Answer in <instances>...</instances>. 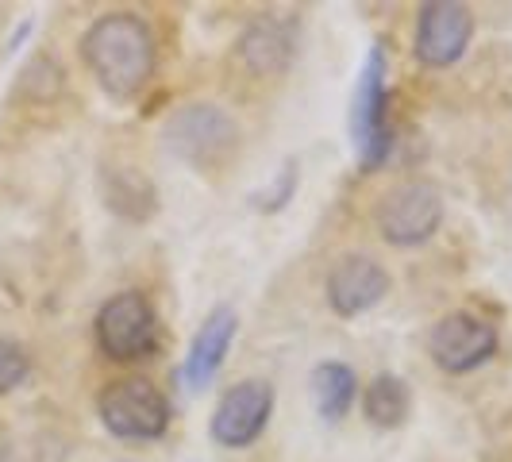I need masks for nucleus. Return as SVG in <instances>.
Listing matches in <instances>:
<instances>
[{
  "mask_svg": "<svg viewBox=\"0 0 512 462\" xmlns=\"http://www.w3.org/2000/svg\"><path fill=\"white\" fill-rule=\"evenodd\" d=\"M104 193H108V208H116L128 220H151L154 208H158V193H154L151 178L135 166H108Z\"/></svg>",
  "mask_w": 512,
  "mask_h": 462,
  "instance_id": "nucleus-13",
  "label": "nucleus"
},
{
  "mask_svg": "<svg viewBox=\"0 0 512 462\" xmlns=\"http://www.w3.org/2000/svg\"><path fill=\"white\" fill-rule=\"evenodd\" d=\"M359 397V374L347 362H320L312 370V401L324 420H343Z\"/></svg>",
  "mask_w": 512,
  "mask_h": 462,
  "instance_id": "nucleus-14",
  "label": "nucleus"
},
{
  "mask_svg": "<svg viewBox=\"0 0 512 462\" xmlns=\"http://www.w3.org/2000/svg\"><path fill=\"white\" fill-rule=\"evenodd\" d=\"M293 27L285 20H274V16H262L247 27L235 43V54H239V66L251 77H278L289 70L293 62Z\"/></svg>",
  "mask_w": 512,
  "mask_h": 462,
  "instance_id": "nucleus-12",
  "label": "nucleus"
},
{
  "mask_svg": "<svg viewBox=\"0 0 512 462\" xmlns=\"http://www.w3.org/2000/svg\"><path fill=\"white\" fill-rule=\"evenodd\" d=\"M385 77H389V70H385L382 47H370L359 70V81H355V97H351V143H355L362 170H382L389 147H393V135L385 124V104H389Z\"/></svg>",
  "mask_w": 512,
  "mask_h": 462,
  "instance_id": "nucleus-4",
  "label": "nucleus"
},
{
  "mask_svg": "<svg viewBox=\"0 0 512 462\" xmlns=\"http://www.w3.org/2000/svg\"><path fill=\"white\" fill-rule=\"evenodd\" d=\"M97 412L116 439H158L170 428V401L147 378H120L104 385Z\"/></svg>",
  "mask_w": 512,
  "mask_h": 462,
  "instance_id": "nucleus-5",
  "label": "nucleus"
},
{
  "mask_svg": "<svg viewBox=\"0 0 512 462\" xmlns=\"http://www.w3.org/2000/svg\"><path fill=\"white\" fill-rule=\"evenodd\" d=\"M81 62L89 66V74L97 77L108 97L131 101L154 77L158 47L151 27L135 12H104L81 35Z\"/></svg>",
  "mask_w": 512,
  "mask_h": 462,
  "instance_id": "nucleus-1",
  "label": "nucleus"
},
{
  "mask_svg": "<svg viewBox=\"0 0 512 462\" xmlns=\"http://www.w3.org/2000/svg\"><path fill=\"white\" fill-rule=\"evenodd\" d=\"M474 39V12L459 0H428L416 12V58L432 70L455 66Z\"/></svg>",
  "mask_w": 512,
  "mask_h": 462,
  "instance_id": "nucleus-9",
  "label": "nucleus"
},
{
  "mask_svg": "<svg viewBox=\"0 0 512 462\" xmlns=\"http://www.w3.org/2000/svg\"><path fill=\"white\" fill-rule=\"evenodd\" d=\"M235 328H239V316H235V308L220 305L212 308L205 316V324L197 328L193 335V343H189V355H185V370H181V378L189 389H205L212 378H216V370L224 366L231 351V339H235Z\"/></svg>",
  "mask_w": 512,
  "mask_h": 462,
  "instance_id": "nucleus-11",
  "label": "nucleus"
},
{
  "mask_svg": "<svg viewBox=\"0 0 512 462\" xmlns=\"http://www.w3.org/2000/svg\"><path fill=\"white\" fill-rule=\"evenodd\" d=\"M270 412H274V385L262 382V378H243L220 397L208 428H212V439L220 447L239 451V447H251L266 432Z\"/></svg>",
  "mask_w": 512,
  "mask_h": 462,
  "instance_id": "nucleus-8",
  "label": "nucleus"
},
{
  "mask_svg": "<svg viewBox=\"0 0 512 462\" xmlns=\"http://www.w3.org/2000/svg\"><path fill=\"white\" fill-rule=\"evenodd\" d=\"M97 347L116 362H139L158 347V316L143 293H116L97 312Z\"/></svg>",
  "mask_w": 512,
  "mask_h": 462,
  "instance_id": "nucleus-6",
  "label": "nucleus"
},
{
  "mask_svg": "<svg viewBox=\"0 0 512 462\" xmlns=\"http://www.w3.org/2000/svg\"><path fill=\"white\" fill-rule=\"evenodd\" d=\"M27 370H31V359H27L24 347H20L16 339H4V335H0V397L12 393L16 385L24 382Z\"/></svg>",
  "mask_w": 512,
  "mask_h": 462,
  "instance_id": "nucleus-16",
  "label": "nucleus"
},
{
  "mask_svg": "<svg viewBox=\"0 0 512 462\" xmlns=\"http://www.w3.org/2000/svg\"><path fill=\"white\" fill-rule=\"evenodd\" d=\"M412 393L397 374H378L362 393V412L374 428H401L409 420Z\"/></svg>",
  "mask_w": 512,
  "mask_h": 462,
  "instance_id": "nucleus-15",
  "label": "nucleus"
},
{
  "mask_svg": "<svg viewBox=\"0 0 512 462\" xmlns=\"http://www.w3.org/2000/svg\"><path fill=\"white\" fill-rule=\"evenodd\" d=\"M428 355L447 374H470L497 355V328L478 312H447L428 335Z\"/></svg>",
  "mask_w": 512,
  "mask_h": 462,
  "instance_id": "nucleus-7",
  "label": "nucleus"
},
{
  "mask_svg": "<svg viewBox=\"0 0 512 462\" xmlns=\"http://www.w3.org/2000/svg\"><path fill=\"white\" fill-rule=\"evenodd\" d=\"M374 224L393 247H420L443 224V193L432 181H397L374 205Z\"/></svg>",
  "mask_w": 512,
  "mask_h": 462,
  "instance_id": "nucleus-3",
  "label": "nucleus"
},
{
  "mask_svg": "<svg viewBox=\"0 0 512 462\" xmlns=\"http://www.w3.org/2000/svg\"><path fill=\"white\" fill-rule=\"evenodd\" d=\"M166 147L197 170H216L239 147V124L220 104H185L166 124Z\"/></svg>",
  "mask_w": 512,
  "mask_h": 462,
  "instance_id": "nucleus-2",
  "label": "nucleus"
},
{
  "mask_svg": "<svg viewBox=\"0 0 512 462\" xmlns=\"http://www.w3.org/2000/svg\"><path fill=\"white\" fill-rule=\"evenodd\" d=\"M389 293V270L370 255H343L328 274V305L339 316H362L382 305Z\"/></svg>",
  "mask_w": 512,
  "mask_h": 462,
  "instance_id": "nucleus-10",
  "label": "nucleus"
}]
</instances>
